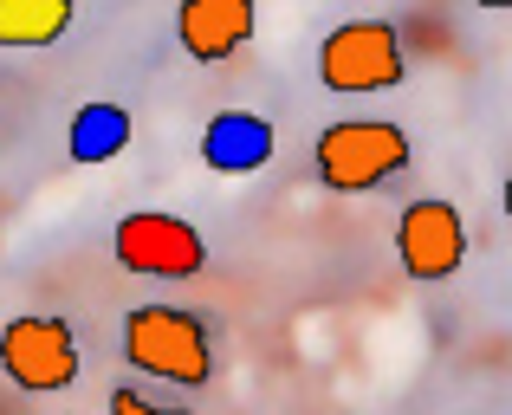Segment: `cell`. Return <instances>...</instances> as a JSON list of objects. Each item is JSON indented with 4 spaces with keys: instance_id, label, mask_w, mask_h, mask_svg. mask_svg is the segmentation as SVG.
Listing matches in <instances>:
<instances>
[{
    "instance_id": "3957f363",
    "label": "cell",
    "mask_w": 512,
    "mask_h": 415,
    "mask_svg": "<svg viewBox=\"0 0 512 415\" xmlns=\"http://www.w3.org/2000/svg\"><path fill=\"white\" fill-rule=\"evenodd\" d=\"M409 59H402V33L389 20H344L318 46V85L338 98H370V91H396Z\"/></svg>"
},
{
    "instance_id": "ba28073f",
    "label": "cell",
    "mask_w": 512,
    "mask_h": 415,
    "mask_svg": "<svg viewBox=\"0 0 512 415\" xmlns=\"http://www.w3.org/2000/svg\"><path fill=\"white\" fill-rule=\"evenodd\" d=\"M201 163L221 169V176H253V169L273 163V124L247 111H227L201 130Z\"/></svg>"
},
{
    "instance_id": "8992f818",
    "label": "cell",
    "mask_w": 512,
    "mask_h": 415,
    "mask_svg": "<svg viewBox=\"0 0 512 415\" xmlns=\"http://www.w3.org/2000/svg\"><path fill=\"white\" fill-rule=\"evenodd\" d=\"M396 260H402V273L409 279H448V273H461V260H467V227H461V208L454 202H415V208H402V221H396Z\"/></svg>"
},
{
    "instance_id": "6da1fadb",
    "label": "cell",
    "mask_w": 512,
    "mask_h": 415,
    "mask_svg": "<svg viewBox=\"0 0 512 415\" xmlns=\"http://www.w3.org/2000/svg\"><path fill=\"white\" fill-rule=\"evenodd\" d=\"M409 156H415V143H409L402 124L344 117V124H331L325 137H318L312 163H318V182H325L331 195H370V189H383L389 176H402Z\"/></svg>"
},
{
    "instance_id": "9c48e42d",
    "label": "cell",
    "mask_w": 512,
    "mask_h": 415,
    "mask_svg": "<svg viewBox=\"0 0 512 415\" xmlns=\"http://www.w3.org/2000/svg\"><path fill=\"white\" fill-rule=\"evenodd\" d=\"M65 143H72V163H111L130 150V111L124 104H85Z\"/></svg>"
},
{
    "instance_id": "52a82bcc",
    "label": "cell",
    "mask_w": 512,
    "mask_h": 415,
    "mask_svg": "<svg viewBox=\"0 0 512 415\" xmlns=\"http://www.w3.org/2000/svg\"><path fill=\"white\" fill-rule=\"evenodd\" d=\"M175 39H182L188 59L221 65L253 39V7L247 0H182L175 7Z\"/></svg>"
},
{
    "instance_id": "7a4b0ae2",
    "label": "cell",
    "mask_w": 512,
    "mask_h": 415,
    "mask_svg": "<svg viewBox=\"0 0 512 415\" xmlns=\"http://www.w3.org/2000/svg\"><path fill=\"white\" fill-rule=\"evenodd\" d=\"M124 357L163 383H182V390H201L214 377V344L201 318L182 305H137L124 318Z\"/></svg>"
},
{
    "instance_id": "277c9868",
    "label": "cell",
    "mask_w": 512,
    "mask_h": 415,
    "mask_svg": "<svg viewBox=\"0 0 512 415\" xmlns=\"http://www.w3.org/2000/svg\"><path fill=\"white\" fill-rule=\"evenodd\" d=\"M0 364L20 390L33 396H52V390H72L78 383V338L65 318H46V312H26V318H7L0 331Z\"/></svg>"
},
{
    "instance_id": "8fae6325",
    "label": "cell",
    "mask_w": 512,
    "mask_h": 415,
    "mask_svg": "<svg viewBox=\"0 0 512 415\" xmlns=\"http://www.w3.org/2000/svg\"><path fill=\"white\" fill-rule=\"evenodd\" d=\"M111 415H188V409H163V403H150V396H137V390H111Z\"/></svg>"
},
{
    "instance_id": "30bf717a",
    "label": "cell",
    "mask_w": 512,
    "mask_h": 415,
    "mask_svg": "<svg viewBox=\"0 0 512 415\" xmlns=\"http://www.w3.org/2000/svg\"><path fill=\"white\" fill-rule=\"evenodd\" d=\"M72 26V0H0V46H52Z\"/></svg>"
},
{
    "instance_id": "5b68a950",
    "label": "cell",
    "mask_w": 512,
    "mask_h": 415,
    "mask_svg": "<svg viewBox=\"0 0 512 415\" xmlns=\"http://www.w3.org/2000/svg\"><path fill=\"white\" fill-rule=\"evenodd\" d=\"M111 253L130 273H150V279H188V273L208 266V240H201L182 214H163V208L124 214L117 234H111Z\"/></svg>"
}]
</instances>
